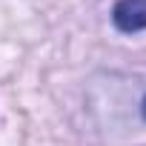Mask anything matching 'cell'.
<instances>
[{
	"mask_svg": "<svg viewBox=\"0 0 146 146\" xmlns=\"http://www.w3.org/2000/svg\"><path fill=\"white\" fill-rule=\"evenodd\" d=\"M140 117H143V120H146V98H143V100H140Z\"/></svg>",
	"mask_w": 146,
	"mask_h": 146,
	"instance_id": "7a4b0ae2",
	"label": "cell"
},
{
	"mask_svg": "<svg viewBox=\"0 0 146 146\" xmlns=\"http://www.w3.org/2000/svg\"><path fill=\"white\" fill-rule=\"evenodd\" d=\"M112 23L123 35L146 29V0H117L112 9Z\"/></svg>",
	"mask_w": 146,
	"mask_h": 146,
	"instance_id": "6da1fadb",
	"label": "cell"
}]
</instances>
